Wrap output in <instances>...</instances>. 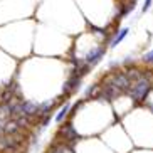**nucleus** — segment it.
I'll return each mask as SVG.
<instances>
[{
    "label": "nucleus",
    "mask_w": 153,
    "mask_h": 153,
    "mask_svg": "<svg viewBox=\"0 0 153 153\" xmlns=\"http://www.w3.org/2000/svg\"><path fill=\"white\" fill-rule=\"evenodd\" d=\"M152 88H153V82L145 74H141L138 79L131 82L130 89H128V96L136 103H143L145 99L148 98V93L152 91Z\"/></svg>",
    "instance_id": "f257e3e1"
},
{
    "label": "nucleus",
    "mask_w": 153,
    "mask_h": 153,
    "mask_svg": "<svg viewBox=\"0 0 153 153\" xmlns=\"http://www.w3.org/2000/svg\"><path fill=\"white\" fill-rule=\"evenodd\" d=\"M104 52H106V47L104 45H99V47H94L93 51H89L88 52V56L84 57V64L86 66H94V64H98L101 59H103Z\"/></svg>",
    "instance_id": "f03ea898"
},
{
    "label": "nucleus",
    "mask_w": 153,
    "mask_h": 153,
    "mask_svg": "<svg viewBox=\"0 0 153 153\" xmlns=\"http://www.w3.org/2000/svg\"><path fill=\"white\" fill-rule=\"evenodd\" d=\"M61 135L64 136V143H68V141H71V143H74V141H77L79 140V135H77V131L72 128L71 123H68V125H64L62 128H61V131H59Z\"/></svg>",
    "instance_id": "7ed1b4c3"
},
{
    "label": "nucleus",
    "mask_w": 153,
    "mask_h": 153,
    "mask_svg": "<svg viewBox=\"0 0 153 153\" xmlns=\"http://www.w3.org/2000/svg\"><path fill=\"white\" fill-rule=\"evenodd\" d=\"M79 84H81V76L79 74H72L68 79V82L64 84V94H72L79 88Z\"/></svg>",
    "instance_id": "20e7f679"
},
{
    "label": "nucleus",
    "mask_w": 153,
    "mask_h": 153,
    "mask_svg": "<svg viewBox=\"0 0 153 153\" xmlns=\"http://www.w3.org/2000/svg\"><path fill=\"white\" fill-rule=\"evenodd\" d=\"M128 32H130V29H128V27L121 29V30H120V32L116 34V36H114V39L111 41V44H109V47H116V45L120 44V42H121V41L125 39L126 36H128Z\"/></svg>",
    "instance_id": "39448f33"
},
{
    "label": "nucleus",
    "mask_w": 153,
    "mask_h": 153,
    "mask_svg": "<svg viewBox=\"0 0 153 153\" xmlns=\"http://www.w3.org/2000/svg\"><path fill=\"white\" fill-rule=\"evenodd\" d=\"M68 114H69V103H66V104L62 106V108H61V111L57 113V116H56V121L61 123V121L64 120V118L68 116Z\"/></svg>",
    "instance_id": "423d86ee"
},
{
    "label": "nucleus",
    "mask_w": 153,
    "mask_h": 153,
    "mask_svg": "<svg viewBox=\"0 0 153 153\" xmlns=\"http://www.w3.org/2000/svg\"><path fill=\"white\" fill-rule=\"evenodd\" d=\"M143 62L153 64V51H150V52H146V54L143 56Z\"/></svg>",
    "instance_id": "0eeeda50"
},
{
    "label": "nucleus",
    "mask_w": 153,
    "mask_h": 153,
    "mask_svg": "<svg viewBox=\"0 0 153 153\" xmlns=\"http://www.w3.org/2000/svg\"><path fill=\"white\" fill-rule=\"evenodd\" d=\"M152 2H153V0H145L143 7H141V10H143V14H145V12H148V10H150V7H152Z\"/></svg>",
    "instance_id": "6e6552de"
},
{
    "label": "nucleus",
    "mask_w": 153,
    "mask_h": 153,
    "mask_svg": "<svg viewBox=\"0 0 153 153\" xmlns=\"http://www.w3.org/2000/svg\"><path fill=\"white\" fill-rule=\"evenodd\" d=\"M2 131H4V126H2V121H0V133H2Z\"/></svg>",
    "instance_id": "1a4fd4ad"
}]
</instances>
